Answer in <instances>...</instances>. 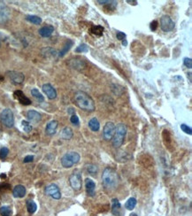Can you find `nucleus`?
Returning a JSON list of instances; mask_svg holds the SVG:
<instances>
[{
	"instance_id": "obj_1",
	"label": "nucleus",
	"mask_w": 192,
	"mask_h": 216,
	"mask_svg": "<svg viewBox=\"0 0 192 216\" xmlns=\"http://www.w3.org/2000/svg\"><path fill=\"white\" fill-rule=\"evenodd\" d=\"M75 102L77 106L81 108L82 110L87 111V112H94L95 111V102L92 99V98L84 91L75 92Z\"/></svg>"
},
{
	"instance_id": "obj_2",
	"label": "nucleus",
	"mask_w": 192,
	"mask_h": 216,
	"mask_svg": "<svg viewBox=\"0 0 192 216\" xmlns=\"http://www.w3.org/2000/svg\"><path fill=\"white\" fill-rule=\"evenodd\" d=\"M119 175L117 172L112 168V167H106L102 175V183L104 187L107 190H113L117 188L119 184Z\"/></svg>"
},
{
	"instance_id": "obj_3",
	"label": "nucleus",
	"mask_w": 192,
	"mask_h": 216,
	"mask_svg": "<svg viewBox=\"0 0 192 216\" xmlns=\"http://www.w3.org/2000/svg\"><path fill=\"white\" fill-rule=\"evenodd\" d=\"M127 134V126L123 123H119L115 126V132L112 138L113 145L115 148H119L122 145Z\"/></svg>"
},
{
	"instance_id": "obj_4",
	"label": "nucleus",
	"mask_w": 192,
	"mask_h": 216,
	"mask_svg": "<svg viewBox=\"0 0 192 216\" xmlns=\"http://www.w3.org/2000/svg\"><path fill=\"white\" fill-rule=\"evenodd\" d=\"M81 159V156L78 152L75 151H70L66 153L61 158V165L65 168H70L72 166L77 164Z\"/></svg>"
},
{
	"instance_id": "obj_5",
	"label": "nucleus",
	"mask_w": 192,
	"mask_h": 216,
	"mask_svg": "<svg viewBox=\"0 0 192 216\" xmlns=\"http://www.w3.org/2000/svg\"><path fill=\"white\" fill-rule=\"evenodd\" d=\"M0 119L2 123L7 128H13L14 125V117L13 113L11 109H4L0 114Z\"/></svg>"
},
{
	"instance_id": "obj_6",
	"label": "nucleus",
	"mask_w": 192,
	"mask_h": 216,
	"mask_svg": "<svg viewBox=\"0 0 192 216\" xmlns=\"http://www.w3.org/2000/svg\"><path fill=\"white\" fill-rule=\"evenodd\" d=\"M69 183L74 191H80L82 189L83 180H82V174L79 172H74L69 177Z\"/></svg>"
},
{
	"instance_id": "obj_7",
	"label": "nucleus",
	"mask_w": 192,
	"mask_h": 216,
	"mask_svg": "<svg viewBox=\"0 0 192 216\" xmlns=\"http://www.w3.org/2000/svg\"><path fill=\"white\" fill-rule=\"evenodd\" d=\"M159 25H160V28L164 32H170L175 27V24L174 20L168 15H164V16L161 17Z\"/></svg>"
},
{
	"instance_id": "obj_8",
	"label": "nucleus",
	"mask_w": 192,
	"mask_h": 216,
	"mask_svg": "<svg viewBox=\"0 0 192 216\" xmlns=\"http://www.w3.org/2000/svg\"><path fill=\"white\" fill-rule=\"evenodd\" d=\"M44 191L48 196H50L54 199L58 200L61 199V192L59 191V188L58 187V185L54 183H51L50 185L46 186Z\"/></svg>"
},
{
	"instance_id": "obj_9",
	"label": "nucleus",
	"mask_w": 192,
	"mask_h": 216,
	"mask_svg": "<svg viewBox=\"0 0 192 216\" xmlns=\"http://www.w3.org/2000/svg\"><path fill=\"white\" fill-rule=\"evenodd\" d=\"M115 132V125L113 124V122L112 121H108L106 122L105 127H104V129H103V136L105 140H112L113 135Z\"/></svg>"
},
{
	"instance_id": "obj_10",
	"label": "nucleus",
	"mask_w": 192,
	"mask_h": 216,
	"mask_svg": "<svg viewBox=\"0 0 192 216\" xmlns=\"http://www.w3.org/2000/svg\"><path fill=\"white\" fill-rule=\"evenodd\" d=\"M6 75L13 83H16V84H21L24 82V79H25L24 75L20 72H18V71H8L6 73Z\"/></svg>"
},
{
	"instance_id": "obj_11",
	"label": "nucleus",
	"mask_w": 192,
	"mask_h": 216,
	"mask_svg": "<svg viewBox=\"0 0 192 216\" xmlns=\"http://www.w3.org/2000/svg\"><path fill=\"white\" fill-rule=\"evenodd\" d=\"M10 17V11L6 5L0 1V24L6 23L9 20Z\"/></svg>"
},
{
	"instance_id": "obj_12",
	"label": "nucleus",
	"mask_w": 192,
	"mask_h": 216,
	"mask_svg": "<svg viewBox=\"0 0 192 216\" xmlns=\"http://www.w3.org/2000/svg\"><path fill=\"white\" fill-rule=\"evenodd\" d=\"M42 91L45 93V95L48 97V99H54L57 97V91L56 90L53 88L52 85H50V83H45L43 84L42 87Z\"/></svg>"
},
{
	"instance_id": "obj_13",
	"label": "nucleus",
	"mask_w": 192,
	"mask_h": 216,
	"mask_svg": "<svg viewBox=\"0 0 192 216\" xmlns=\"http://www.w3.org/2000/svg\"><path fill=\"white\" fill-rule=\"evenodd\" d=\"M13 96L21 105H24V106L31 105V100L29 99L28 97H26L25 94L21 91H15L13 93Z\"/></svg>"
},
{
	"instance_id": "obj_14",
	"label": "nucleus",
	"mask_w": 192,
	"mask_h": 216,
	"mask_svg": "<svg viewBox=\"0 0 192 216\" xmlns=\"http://www.w3.org/2000/svg\"><path fill=\"white\" fill-rule=\"evenodd\" d=\"M85 188H86L87 194L90 197H94L95 196V193H96V191H96V183H95V182L93 180L87 178L85 180Z\"/></svg>"
},
{
	"instance_id": "obj_15",
	"label": "nucleus",
	"mask_w": 192,
	"mask_h": 216,
	"mask_svg": "<svg viewBox=\"0 0 192 216\" xmlns=\"http://www.w3.org/2000/svg\"><path fill=\"white\" fill-rule=\"evenodd\" d=\"M58 126H59V122L55 120L53 121H50L48 124L46 125V128H45V133L47 134L48 136H53L54 134L56 133V130L58 128Z\"/></svg>"
},
{
	"instance_id": "obj_16",
	"label": "nucleus",
	"mask_w": 192,
	"mask_h": 216,
	"mask_svg": "<svg viewBox=\"0 0 192 216\" xmlns=\"http://www.w3.org/2000/svg\"><path fill=\"white\" fill-rule=\"evenodd\" d=\"M13 195L14 198H18V199H20V198H23L26 195V188L23 185H16L13 191Z\"/></svg>"
},
{
	"instance_id": "obj_17",
	"label": "nucleus",
	"mask_w": 192,
	"mask_h": 216,
	"mask_svg": "<svg viewBox=\"0 0 192 216\" xmlns=\"http://www.w3.org/2000/svg\"><path fill=\"white\" fill-rule=\"evenodd\" d=\"M69 65L70 67L77 69V70H81L82 68L86 67V63L83 59H78V58H74V59H70L69 61Z\"/></svg>"
},
{
	"instance_id": "obj_18",
	"label": "nucleus",
	"mask_w": 192,
	"mask_h": 216,
	"mask_svg": "<svg viewBox=\"0 0 192 216\" xmlns=\"http://www.w3.org/2000/svg\"><path fill=\"white\" fill-rule=\"evenodd\" d=\"M38 32H39V35L42 37H50V35H52V33L54 32V28L50 25L44 26V27H42L39 29Z\"/></svg>"
},
{
	"instance_id": "obj_19",
	"label": "nucleus",
	"mask_w": 192,
	"mask_h": 216,
	"mask_svg": "<svg viewBox=\"0 0 192 216\" xmlns=\"http://www.w3.org/2000/svg\"><path fill=\"white\" fill-rule=\"evenodd\" d=\"M27 117H28V119L30 121H33V122H38V121H40L41 119H42L41 114H40L38 112L35 111V110H30V111H28V112L27 113Z\"/></svg>"
},
{
	"instance_id": "obj_20",
	"label": "nucleus",
	"mask_w": 192,
	"mask_h": 216,
	"mask_svg": "<svg viewBox=\"0 0 192 216\" xmlns=\"http://www.w3.org/2000/svg\"><path fill=\"white\" fill-rule=\"evenodd\" d=\"M120 208H121V205L117 199H113L112 200V213L113 215L120 216Z\"/></svg>"
},
{
	"instance_id": "obj_21",
	"label": "nucleus",
	"mask_w": 192,
	"mask_h": 216,
	"mask_svg": "<svg viewBox=\"0 0 192 216\" xmlns=\"http://www.w3.org/2000/svg\"><path fill=\"white\" fill-rule=\"evenodd\" d=\"M89 128L94 132H97L100 129V123H99L98 120L96 117L92 118L91 120L89 121Z\"/></svg>"
},
{
	"instance_id": "obj_22",
	"label": "nucleus",
	"mask_w": 192,
	"mask_h": 216,
	"mask_svg": "<svg viewBox=\"0 0 192 216\" xmlns=\"http://www.w3.org/2000/svg\"><path fill=\"white\" fill-rule=\"evenodd\" d=\"M74 136L73 133V130L71 128L69 127H66L62 129V132H61V137L65 140H70Z\"/></svg>"
},
{
	"instance_id": "obj_23",
	"label": "nucleus",
	"mask_w": 192,
	"mask_h": 216,
	"mask_svg": "<svg viewBox=\"0 0 192 216\" xmlns=\"http://www.w3.org/2000/svg\"><path fill=\"white\" fill-rule=\"evenodd\" d=\"M73 44H74V42L72 41V40H67V43H66L65 45H64V47H63V49L59 51V57H64L67 53V51L71 49V47L73 46Z\"/></svg>"
},
{
	"instance_id": "obj_24",
	"label": "nucleus",
	"mask_w": 192,
	"mask_h": 216,
	"mask_svg": "<svg viewBox=\"0 0 192 216\" xmlns=\"http://www.w3.org/2000/svg\"><path fill=\"white\" fill-rule=\"evenodd\" d=\"M91 33L93 34V35H95L96 36L100 37V36L103 35V33H104V27H102V26L100 25L92 26Z\"/></svg>"
},
{
	"instance_id": "obj_25",
	"label": "nucleus",
	"mask_w": 192,
	"mask_h": 216,
	"mask_svg": "<svg viewBox=\"0 0 192 216\" xmlns=\"http://www.w3.org/2000/svg\"><path fill=\"white\" fill-rule=\"evenodd\" d=\"M42 54L47 58H54V57L57 56V51L54 49H52V48H50V47L42 49Z\"/></svg>"
},
{
	"instance_id": "obj_26",
	"label": "nucleus",
	"mask_w": 192,
	"mask_h": 216,
	"mask_svg": "<svg viewBox=\"0 0 192 216\" xmlns=\"http://www.w3.org/2000/svg\"><path fill=\"white\" fill-rule=\"evenodd\" d=\"M85 168H86L87 172L91 175H96L98 172V167L94 164H87V165H85Z\"/></svg>"
},
{
	"instance_id": "obj_27",
	"label": "nucleus",
	"mask_w": 192,
	"mask_h": 216,
	"mask_svg": "<svg viewBox=\"0 0 192 216\" xmlns=\"http://www.w3.org/2000/svg\"><path fill=\"white\" fill-rule=\"evenodd\" d=\"M26 20L28 21H29L30 23H33L35 25H39L42 23V19L40 17L36 16V15H28L26 17Z\"/></svg>"
},
{
	"instance_id": "obj_28",
	"label": "nucleus",
	"mask_w": 192,
	"mask_h": 216,
	"mask_svg": "<svg viewBox=\"0 0 192 216\" xmlns=\"http://www.w3.org/2000/svg\"><path fill=\"white\" fill-rule=\"evenodd\" d=\"M136 203H137V201H136V199H135V198H130V199H128L125 204L126 209H127V210H129V211L133 210L134 208L135 207V206H136Z\"/></svg>"
},
{
	"instance_id": "obj_29",
	"label": "nucleus",
	"mask_w": 192,
	"mask_h": 216,
	"mask_svg": "<svg viewBox=\"0 0 192 216\" xmlns=\"http://www.w3.org/2000/svg\"><path fill=\"white\" fill-rule=\"evenodd\" d=\"M27 208L29 214H34L36 209H37V206L35 204V202H34L33 200H28L27 201Z\"/></svg>"
},
{
	"instance_id": "obj_30",
	"label": "nucleus",
	"mask_w": 192,
	"mask_h": 216,
	"mask_svg": "<svg viewBox=\"0 0 192 216\" xmlns=\"http://www.w3.org/2000/svg\"><path fill=\"white\" fill-rule=\"evenodd\" d=\"M31 94L33 96L34 98L36 100H38L39 102H43L44 101V98L42 96V94L40 93V91L37 90V89H32L31 91Z\"/></svg>"
},
{
	"instance_id": "obj_31",
	"label": "nucleus",
	"mask_w": 192,
	"mask_h": 216,
	"mask_svg": "<svg viewBox=\"0 0 192 216\" xmlns=\"http://www.w3.org/2000/svg\"><path fill=\"white\" fill-rule=\"evenodd\" d=\"M0 214L2 216H12V210L9 207H2L0 208Z\"/></svg>"
},
{
	"instance_id": "obj_32",
	"label": "nucleus",
	"mask_w": 192,
	"mask_h": 216,
	"mask_svg": "<svg viewBox=\"0 0 192 216\" xmlns=\"http://www.w3.org/2000/svg\"><path fill=\"white\" fill-rule=\"evenodd\" d=\"M21 125H22V127H23L24 131L27 132V133L30 132V131L32 130V128H32V126L29 124V122H28V121H22Z\"/></svg>"
},
{
	"instance_id": "obj_33",
	"label": "nucleus",
	"mask_w": 192,
	"mask_h": 216,
	"mask_svg": "<svg viewBox=\"0 0 192 216\" xmlns=\"http://www.w3.org/2000/svg\"><path fill=\"white\" fill-rule=\"evenodd\" d=\"M89 50V47H88V45L87 44H85V43H82V44H80L76 49H75V51L76 52H87Z\"/></svg>"
},
{
	"instance_id": "obj_34",
	"label": "nucleus",
	"mask_w": 192,
	"mask_h": 216,
	"mask_svg": "<svg viewBox=\"0 0 192 216\" xmlns=\"http://www.w3.org/2000/svg\"><path fill=\"white\" fill-rule=\"evenodd\" d=\"M9 153V150L8 148L6 147H2L0 149V158H6L7 157Z\"/></svg>"
},
{
	"instance_id": "obj_35",
	"label": "nucleus",
	"mask_w": 192,
	"mask_h": 216,
	"mask_svg": "<svg viewBox=\"0 0 192 216\" xmlns=\"http://www.w3.org/2000/svg\"><path fill=\"white\" fill-rule=\"evenodd\" d=\"M181 128H182V130L183 131L184 133L189 134V135H191L192 134L191 128H190V127H189L188 125L182 124L181 125Z\"/></svg>"
},
{
	"instance_id": "obj_36",
	"label": "nucleus",
	"mask_w": 192,
	"mask_h": 216,
	"mask_svg": "<svg viewBox=\"0 0 192 216\" xmlns=\"http://www.w3.org/2000/svg\"><path fill=\"white\" fill-rule=\"evenodd\" d=\"M70 121L72 124L75 125V126H78L79 123H80V120H79V117L77 116L76 114H73L71 115V118H70Z\"/></svg>"
},
{
	"instance_id": "obj_37",
	"label": "nucleus",
	"mask_w": 192,
	"mask_h": 216,
	"mask_svg": "<svg viewBox=\"0 0 192 216\" xmlns=\"http://www.w3.org/2000/svg\"><path fill=\"white\" fill-rule=\"evenodd\" d=\"M183 63H184V66L186 67H188V68H190V69H191L192 68V60L190 58H185L183 59Z\"/></svg>"
},
{
	"instance_id": "obj_38",
	"label": "nucleus",
	"mask_w": 192,
	"mask_h": 216,
	"mask_svg": "<svg viewBox=\"0 0 192 216\" xmlns=\"http://www.w3.org/2000/svg\"><path fill=\"white\" fill-rule=\"evenodd\" d=\"M116 36H117L118 40H120V41L122 42L123 40H126V34L121 32V31H118Z\"/></svg>"
},
{
	"instance_id": "obj_39",
	"label": "nucleus",
	"mask_w": 192,
	"mask_h": 216,
	"mask_svg": "<svg viewBox=\"0 0 192 216\" xmlns=\"http://www.w3.org/2000/svg\"><path fill=\"white\" fill-rule=\"evenodd\" d=\"M34 160V156L33 155H28L26 156L24 159H23V162L24 163H28V162H32Z\"/></svg>"
},
{
	"instance_id": "obj_40",
	"label": "nucleus",
	"mask_w": 192,
	"mask_h": 216,
	"mask_svg": "<svg viewBox=\"0 0 192 216\" xmlns=\"http://www.w3.org/2000/svg\"><path fill=\"white\" fill-rule=\"evenodd\" d=\"M157 28H158V21H157V20H153V21L150 23V29L153 30V31H155V30L157 29Z\"/></svg>"
},
{
	"instance_id": "obj_41",
	"label": "nucleus",
	"mask_w": 192,
	"mask_h": 216,
	"mask_svg": "<svg viewBox=\"0 0 192 216\" xmlns=\"http://www.w3.org/2000/svg\"><path fill=\"white\" fill-rule=\"evenodd\" d=\"M67 113H68L69 114H71V115L75 114V109H74V108H69V109H68V111H67Z\"/></svg>"
},
{
	"instance_id": "obj_42",
	"label": "nucleus",
	"mask_w": 192,
	"mask_h": 216,
	"mask_svg": "<svg viewBox=\"0 0 192 216\" xmlns=\"http://www.w3.org/2000/svg\"><path fill=\"white\" fill-rule=\"evenodd\" d=\"M127 44V40H123V41H122V45L126 46Z\"/></svg>"
},
{
	"instance_id": "obj_43",
	"label": "nucleus",
	"mask_w": 192,
	"mask_h": 216,
	"mask_svg": "<svg viewBox=\"0 0 192 216\" xmlns=\"http://www.w3.org/2000/svg\"><path fill=\"white\" fill-rule=\"evenodd\" d=\"M129 216H138V215H137L136 214H131Z\"/></svg>"
},
{
	"instance_id": "obj_44",
	"label": "nucleus",
	"mask_w": 192,
	"mask_h": 216,
	"mask_svg": "<svg viewBox=\"0 0 192 216\" xmlns=\"http://www.w3.org/2000/svg\"><path fill=\"white\" fill-rule=\"evenodd\" d=\"M3 79H4V78H3V77H0V81H2V80H3Z\"/></svg>"
}]
</instances>
